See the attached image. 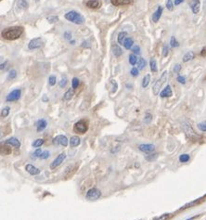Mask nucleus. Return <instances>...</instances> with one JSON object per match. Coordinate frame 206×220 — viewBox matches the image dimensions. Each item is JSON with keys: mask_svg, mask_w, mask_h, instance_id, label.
I'll list each match as a JSON object with an SVG mask.
<instances>
[{"mask_svg": "<svg viewBox=\"0 0 206 220\" xmlns=\"http://www.w3.org/2000/svg\"><path fill=\"white\" fill-rule=\"evenodd\" d=\"M23 34V27L12 26L6 28L2 31V37L6 40H16Z\"/></svg>", "mask_w": 206, "mask_h": 220, "instance_id": "nucleus-1", "label": "nucleus"}, {"mask_svg": "<svg viewBox=\"0 0 206 220\" xmlns=\"http://www.w3.org/2000/svg\"><path fill=\"white\" fill-rule=\"evenodd\" d=\"M64 17H65V19L68 20L69 21L74 22V23H75V24H83L84 21H85L84 17H83L80 13H78V12H76V11H74V10L67 12V13L64 15Z\"/></svg>", "mask_w": 206, "mask_h": 220, "instance_id": "nucleus-2", "label": "nucleus"}, {"mask_svg": "<svg viewBox=\"0 0 206 220\" xmlns=\"http://www.w3.org/2000/svg\"><path fill=\"white\" fill-rule=\"evenodd\" d=\"M167 77H168V73H167V71H164L162 74L161 77L155 82V84L152 87V91H153V94L155 96H157L158 94H160V90H161L162 85L167 81Z\"/></svg>", "mask_w": 206, "mask_h": 220, "instance_id": "nucleus-3", "label": "nucleus"}, {"mask_svg": "<svg viewBox=\"0 0 206 220\" xmlns=\"http://www.w3.org/2000/svg\"><path fill=\"white\" fill-rule=\"evenodd\" d=\"M182 128H183L184 132L186 133V135L188 136V138H189L191 139H195V138H199V136L195 133V131L193 130V128L191 127V124L189 122L185 121L182 123Z\"/></svg>", "mask_w": 206, "mask_h": 220, "instance_id": "nucleus-4", "label": "nucleus"}, {"mask_svg": "<svg viewBox=\"0 0 206 220\" xmlns=\"http://www.w3.org/2000/svg\"><path fill=\"white\" fill-rule=\"evenodd\" d=\"M88 129V125L87 123L84 120H80L78 122H76L74 125V130L75 133H79V134H85Z\"/></svg>", "mask_w": 206, "mask_h": 220, "instance_id": "nucleus-5", "label": "nucleus"}, {"mask_svg": "<svg viewBox=\"0 0 206 220\" xmlns=\"http://www.w3.org/2000/svg\"><path fill=\"white\" fill-rule=\"evenodd\" d=\"M100 196H101V192L97 188H90V190L86 194V198L87 200H90V201H96V200L99 199Z\"/></svg>", "mask_w": 206, "mask_h": 220, "instance_id": "nucleus-6", "label": "nucleus"}, {"mask_svg": "<svg viewBox=\"0 0 206 220\" xmlns=\"http://www.w3.org/2000/svg\"><path fill=\"white\" fill-rule=\"evenodd\" d=\"M21 89H19V88L14 89V90H12V91L9 94V95L7 96L6 101H9V102L16 101H18V100L21 98Z\"/></svg>", "mask_w": 206, "mask_h": 220, "instance_id": "nucleus-7", "label": "nucleus"}, {"mask_svg": "<svg viewBox=\"0 0 206 220\" xmlns=\"http://www.w3.org/2000/svg\"><path fill=\"white\" fill-rule=\"evenodd\" d=\"M65 159H66V153H65V152H61L60 154H59V155L56 157V158L54 159V161L51 163L50 168H51V169H54V168L59 166V165L63 163V161H64Z\"/></svg>", "mask_w": 206, "mask_h": 220, "instance_id": "nucleus-8", "label": "nucleus"}, {"mask_svg": "<svg viewBox=\"0 0 206 220\" xmlns=\"http://www.w3.org/2000/svg\"><path fill=\"white\" fill-rule=\"evenodd\" d=\"M68 143H69L68 138H66V136H63V135H59L53 138V144L55 145H61L63 147H67Z\"/></svg>", "mask_w": 206, "mask_h": 220, "instance_id": "nucleus-9", "label": "nucleus"}, {"mask_svg": "<svg viewBox=\"0 0 206 220\" xmlns=\"http://www.w3.org/2000/svg\"><path fill=\"white\" fill-rule=\"evenodd\" d=\"M41 46H42V38H41V37L33 38V39H32V40L29 42V44H28L29 49H36V48L41 47Z\"/></svg>", "mask_w": 206, "mask_h": 220, "instance_id": "nucleus-10", "label": "nucleus"}, {"mask_svg": "<svg viewBox=\"0 0 206 220\" xmlns=\"http://www.w3.org/2000/svg\"><path fill=\"white\" fill-rule=\"evenodd\" d=\"M189 7L191 9V11L193 12V14H198L200 9V0H189Z\"/></svg>", "mask_w": 206, "mask_h": 220, "instance_id": "nucleus-11", "label": "nucleus"}, {"mask_svg": "<svg viewBox=\"0 0 206 220\" xmlns=\"http://www.w3.org/2000/svg\"><path fill=\"white\" fill-rule=\"evenodd\" d=\"M139 150L146 153H151L155 150V146L153 144H140L139 146Z\"/></svg>", "mask_w": 206, "mask_h": 220, "instance_id": "nucleus-12", "label": "nucleus"}, {"mask_svg": "<svg viewBox=\"0 0 206 220\" xmlns=\"http://www.w3.org/2000/svg\"><path fill=\"white\" fill-rule=\"evenodd\" d=\"M173 96V92H172V88L170 85H167L162 91L160 92V97L161 98H170Z\"/></svg>", "mask_w": 206, "mask_h": 220, "instance_id": "nucleus-13", "label": "nucleus"}, {"mask_svg": "<svg viewBox=\"0 0 206 220\" xmlns=\"http://www.w3.org/2000/svg\"><path fill=\"white\" fill-rule=\"evenodd\" d=\"M25 170L32 176H36V175H39L40 174V170L38 168H36V166H33L32 165H26L25 166Z\"/></svg>", "mask_w": 206, "mask_h": 220, "instance_id": "nucleus-14", "label": "nucleus"}, {"mask_svg": "<svg viewBox=\"0 0 206 220\" xmlns=\"http://www.w3.org/2000/svg\"><path fill=\"white\" fill-rule=\"evenodd\" d=\"M162 11H163V8L162 7V6H159L158 7V9H156V11L152 14V21L153 22H158L159 21V20L161 19V17H162Z\"/></svg>", "mask_w": 206, "mask_h": 220, "instance_id": "nucleus-15", "label": "nucleus"}, {"mask_svg": "<svg viewBox=\"0 0 206 220\" xmlns=\"http://www.w3.org/2000/svg\"><path fill=\"white\" fill-rule=\"evenodd\" d=\"M5 144H6V145L12 146V147H14V148H16V149H19V148L21 147V141H20L18 138H10L7 139V140L5 141Z\"/></svg>", "mask_w": 206, "mask_h": 220, "instance_id": "nucleus-16", "label": "nucleus"}, {"mask_svg": "<svg viewBox=\"0 0 206 220\" xmlns=\"http://www.w3.org/2000/svg\"><path fill=\"white\" fill-rule=\"evenodd\" d=\"M111 2L115 7H122L130 5L132 3V0H111Z\"/></svg>", "mask_w": 206, "mask_h": 220, "instance_id": "nucleus-17", "label": "nucleus"}, {"mask_svg": "<svg viewBox=\"0 0 206 220\" xmlns=\"http://www.w3.org/2000/svg\"><path fill=\"white\" fill-rule=\"evenodd\" d=\"M48 125V123L45 119H41V120H38L36 123V130L37 132H41L43 131Z\"/></svg>", "mask_w": 206, "mask_h": 220, "instance_id": "nucleus-18", "label": "nucleus"}, {"mask_svg": "<svg viewBox=\"0 0 206 220\" xmlns=\"http://www.w3.org/2000/svg\"><path fill=\"white\" fill-rule=\"evenodd\" d=\"M100 6H101V2L99 0H88L86 2V7L89 9H98Z\"/></svg>", "mask_w": 206, "mask_h": 220, "instance_id": "nucleus-19", "label": "nucleus"}, {"mask_svg": "<svg viewBox=\"0 0 206 220\" xmlns=\"http://www.w3.org/2000/svg\"><path fill=\"white\" fill-rule=\"evenodd\" d=\"M80 143H81V139H80V138L78 136H73L71 138V139H70V146L72 148L80 145Z\"/></svg>", "mask_w": 206, "mask_h": 220, "instance_id": "nucleus-20", "label": "nucleus"}, {"mask_svg": "<svg viewBox=\"0 0 206 220\" xmlns=\"http://www.w3.org/2000/svg\"><path fill=\"white\" fill-rule=\"evenodd\" d=\"M74 95V90H73V89H69V90H67V91L65 92L64 96H63V100H64V101H71V100L73 99Z\"/></svg>", "mask_w": 206, "mask_h": 220, "instance_id": "nucleus-21", "label": "nucleus"}, {"mask_svg": "<svg viewBox=\"0 0 206 220\" xmlns=\"http://www.w3.org/2000/svg\"><path fill=\"white\" fill-rule=\"evenodd\" d=\"M136 63H137V69H139V70H143L146 67V65H147V61L143 58H139V59H137Z\"/></svg>", "mask_w": 206, "mask_h": 220, "instance_id": "nucleus-22", "label": "nucleus"}, {"mask_svg": "<svg viewBox=\"0 0 206 220\" xmlns=\"http://www.w3.org/2000/svg\"><path fill=\"white\" fill-rule=\"evenodd\" d=\"M194 57H195V54H194V52L193 51H189V52H187L185 55H184V57H183V62H188V61H189V60H191V59H194Z\"/></svg>", "mask_w": 206, "mask_h": 220, "instance_id": "nucleus-23", "label": "nucleus"}, {"mask_svg": "<svg viewBox=\"0 0 206 220\" xmlns=\"http://www.w3.org/2000/svg\"><path fill=\"white\" fill-rule=\"evenodd\" d=\"M150 66H151V71L152 73H157L158 72V68H157V61L155 59L151 58L150 60Z\"/></svg>", "mask_w": 206, "mask_h": 220, "instance_id": "nucleus-24", "label": "nucleus"}, {"mask_svg": "<svg viewBox=\"0 0 206 220\" xmlns=\"http://www.w3.org/2000/svg\"><path fill=\"white\" fill-rule=\"evenodd\" d=\"M133 44H134V40H133V38H131V37H127V38L124 40V47L126 49H130V48L133 47Z\"/></svg>", "mask_w": 206, "mask_h": 220, "instance_id": "nucleus-25", "label": "nucleus"}, {"mask_svg": "<svg viewBox=\"0 0 206 220\" xmlns=\"http://www.w3.org/2000/svg\"><path fill=\"white\" fill-rule=\"evenodd\" d=\"M127 36V33L126 32H121L119 35H118V43L120 44V45H124V40L127 38L126 37Z\"/></svg>", "mask_w": 206, "mask_h": 220, "instance_id": "nucleus-26", "label": "nucleus"}, {"mask_svg": "<svg viewBox=\"0 0 206 220\" xmlns=\"http://www.w3.org/2000/svg\"><path fill=\"white\" fill-rule=\"evenodd\" d=\"M113 54L115 57H120L123 54V50L121 49V47L118 45H114L113 47Z\"/></svg>", "mask_w": 206, "mask_h": 220, "instance_id": "nucleus-27", "label": "nucleus"}, {"mask_svg": "<svg viewBox=\"0 0 206 220\" xmlns=\"http://www.w3.org/2000/svg\"><path fill=\"white\" fill-rule=\"evenodd\" d=\"M17 7L21 9H25L28 8V3H27V1H25V0H18Z\"/></svg>", "mask_w": 206, "mask_h": 220, "instance_id": "nucleus-28", "label": "nucleus"}, {"mask_svg": "<svg viewBox=\"0 0 206 220\" xmlns=\"http://www.w3.org/2000/svg\"><path fill=\"white\" fill-rule=\"evenodd\" d=\"M157 158H158V154L157 153H150V154L145 156V160H147L148 162H153Z\"/></svg>", "mask_w": 206, "mask_h": 220, "instance_id": "nucleus-29", "label": "nucleus"}, {"mask_svg": "<svg viewBox=\"0 0 206 220\" xmlns=\"http://www.w3.org/2000/svg\"><path fill=\"white\" fill-rule=\"evenodd\" d=\"M170 46H171V47H173V48H176V47H179V42L177 40V38H176L175 36H171Z\"/></svg>", "mask_w": 206, "mask_h": 220, "instance_id": "nucleus-30", "label": "nucleus"}, {"mask_svg": "<svg viewBox=\"0 0 206 220\" xmlns=\"http://www.w3.org/2000/svg\"><path fill=\"white\" fill-rule=\"evenodd\" d=\"M190 159V156L187 153H184V154H181L179 156V162L180 163H188Z\"/></svg>", "mask_w": 206, "mask_h": 220, "instance_id": "nucleus-31", "label": "nucleus"}, {"mask_svg": "<svg viewBox=\"0 0 206 220\" xmlns=\"http://www.w3.org/2000/svg\"><path fill=\"white\" fill-rule=\"evenodd\" d=\"M44 143H45V140H44L43 138H38V139L34 140V141L32 142V146L33 148H38V147H41Z\"/></svg>", "mask_w": 206, "mask_h": 220, "instance_id": "nucleus-32", "label": "nucleus"}, {"mask_svg": "<svg viewBox=\"0 0 206 220\" xmlns=\"http://www.w3.org/2000/svg\"><path fill=\"white\" fill-rule=\"evenodd\" d=\"M150 81H151V75L150 74H146L143 78V81H142V87L143 88H146L149 84H150Z\"/></svg>", "mask_w": 206, "mask_h": 220, "instance_id": "nucleus-33", "label": "nucleus"}, {"mask_svg": "<svg viewBox=\"0 0 206 220\" xmlns=\"http://www.w3.org/2000/svg\"><path fill=\"white\" fill-rule=\"evenodd\" d=\"M197 127L199 128V130H200L201 132H206V121H203L201 123H199L197 124Z\"/></svg>", "mask_w": 206, "mask_h": 220, "instance_id": "nucleus-34", "label": "nucleus"}, {"mask_svg": "<svg viewBox=\"0 0 206 220\" xmlns=\"http://www.w3.org/2000/svg\"><path fill=\"white\" fill-rule=\"evenodd\" d=\"M42 150H41V149H37V150H36L33 151V153L32 154V158H33V159H36V158H40V156H41V154H42Z\"/></svg>", "mask_w": 206, "mask_h": 220, "instance_id": "nucleus-35", "label": "nucleus"}, {"mask_svg": "<svg viewBox=\"0 0 206 220\" xmlns=\"http://www.w3.org/2000/svg\"><path fill=\"white\" fill-rule=\"evenodd\" d=\"M136 61H137V58L135 54H131L129 55V63L131 65H135L136 64Z\"/></svg>", "mask_w": 206, "mask_h": 220, "instance_id": "nucleus-36", "label": "nucleus"}, {"mask_svg": "<svg viewBox=\"0 0 206 220\" xmlns=\"http://www.w3.org/2000/svg\"><path fill=\"white\" fill-rule=\"evenodd\" d=\"M174 2H173V0H166V9L170 11H172L174 9Z\"/></svg>", "mask_w": 206, "mask_h": 220, "instance_id": "nucleus-37", "label": "nucleus"}, {"mask_svg": "<svg viewBox=\"0 0 206 220\" xmlns=\"http://www.w3.org/2000/svg\"><path fill=\"white\" fill-rule=\"evenodd\" d=\"M10 108L9 106L3 108V110H2V112H1V116L4 117V118L7 117V116L10 114Z\"/></svg>", "mask_w": 206, "mask_h": 220, "instance_id": "nucleus-38", "label": "nucleus"}, {"mask_svg": "<svg viewBox=\"0 0 206 220\" xmlns=\"http://www.w3.org/2000/svg\"><path fill=\"white\" fill-rule=\"evenodd\" d=\"M79 79L76 78V77H74L73 78V81H72V86H73V89H76L78 86H79Z\"/></svg>", "mask_w": 206, "mask_h": 220, "instance_id": "nucleus-39", "label": "nucleus"}, {"mask_svg": "<svg viewBox=\"0 0 206 220\" xmlns=\"http://www.w3.org/2000/svg\"><path fill=\"white\" fill-rule=\"evenodd\" d=\"M56 81H57L56 76H54V75H50V76H49V78H48V84H49V85H51V86L55 85H56Z\"/></svg>", "mask_w": 206, "mask_h": 220, "instance_id": "nucleus-40", "label": "nucleus"}, {"mask_svg": "<svg viewBox=\"0 0 206 220\" xmlns=\"http://www.w3.org/2000/svg\"><path fill=\"white\" fill-rule=\"evenodd\" d=\"M151 120H152V115H151L150 112H147V113L145 114L144 122H145L146 123H150L151 122Z\"/></svg>", "mask_w": 206, "mask_h": 220, "instance_id": "nucleus-41", "label": "nucleus"}, {"mask_svg": "<svg viewBox=\"0 0 206 220\" xmlns=\"http://www.w3.org/2000/svg\"><path fill=\"white\" fill-rule=\"evenodd\" d=\"M169 217H170V214H162L159 217L154 218L153 220H168Z\"/></svg>", "mask_w": 206, "mask_h": 220, "instance_id": "nucleus-42", "label": "nucleus"}, {"mask_svg": "<svg viewBox=\"0 0 206 220\" xmlns=\"http://www.w3.org/2000/svg\"><path fill=\"white\" fill-rule=\"evenodd\" d=\"M49 155H50L49 151H48V150H45V151L42 152V154H41V156H40V158H41L42 160H45V159H48V158Z\"/></svg>", "mask_w": 206, "mask_h": 220, "instance_id": "nucleus-43", "label": "nucleus"}, {"mask_svg": "<svg viewBox=\"0 0 206 220\" xmlns=\"http://www.w3.org/2000/svg\"><path fill=\"white\" fill-rule=\"evenodd\" d=\"M168 54H169V47H168L167 45H164L163 47H162V56L165 58V57L168 56Z\"/></svg>", "mask_w": 206, "mask_h": 220, "instance_id": "nucleus-44", "label": "nucleus"}, {"mask_svg": "<svg viewBox=\"0 0 206 220\" xmlns=\"http://www.w3.org/2000/svg\"><path fill=\"white\" fill-rule=\"evenodd\" d=\"M177 81L178 83L182 84V85H185V84H186V77L183 76V75H178V76L177 77Z\"/></svg>", "mask_w": 206, "mask_h": 220, "instance_id": "nucleus-45", "label": "nucleus"}, {"mask_svg": "<svg viewBox=\"0 0 206 220\" xmlns=\"http://www.w3.org/2000/svg\"><path fill=\"white\" fill-rule=\"evenodd\" d=\"M47 20H48L50 23H54V22H56V21H59V18H58L57 16H50V17H48Z\"/></svg>", "mask_w": 206, "mask_h": 220, "instance_id": "nucleus-46", "label": "nucleus"}, {"mask_svg": "<svg viewBox=\"0 0 206 220\" xmlns=\"http://www.w3.org/2000/svg\"><path fill=\"white\" fill-rule=\"evenodd\" d=\"M181 69H182L181 64L177 63V64H176V65L174 66V73H175V74H179L180 71H181Z\"/></svg>", "mask_w": 206, "mask_h": 220, "instance_id": "nucleus-47", "label": "nucleus"}, {"mask_svg": "<svg viewBox=\"0 0 206 220\" xmlns=\"http://www.w3.org/2000/svg\"><path fill=\"white\" fill-rule=\"evenodd\" d=\"M139 70L137 69V68H133L132 70H131V72H130V74H131V75L132 76H134V77H135V76H137L139 74Z\"/></svg>", "mask_w": 206, "mask_h": 220, "instance_id": "nucleus-48", "label": "nucleus"}, {"mask_svg": "<svg viewBox=\"0 0 206 220\" xmlns=\"http://www.w3.org/2000/svg\"><path fill=\"white\" fill-rule=\"evenodd\" d=\"M17 76V72L16 70H11L9 74V79H14Z\"/></svg>", "mask_w": 206, "mask_h": 220, "instance_id": "nucleus-49", "label": "nucleus"}, {"mask_svg": "<svg viewBox=\"0 0 206 220\" xmlns=\"http://www.w3.org/2000/svg\"><path fill=\"white\" fill-rule=\"evenodd\" d=\"M59 86H60L61 88H62V87H65L66 85H67V78H66V77H63V78L59 81Z\"/></svg>", "mask_w": 206, "mask_h": 220, "instance_id": "nucleus-50", "label": "nucleus"}, {"mask_svg": "<svg viewBox=\"0 0 206 220\" xmlns=\"http://www.w3.org/2000/svg\"><path fill=\"white\" fill-rule=\"evenodd\" d=\"M131 50L135 53V54H140V47L139 46H134Z\"/></svg>", "mask_w": 206, "mask_h": 220, "instance_id": "nucleus-51", "label": "nucleus"}, {"mask_svg": "<svg viewBox=\"0 0 206 220\" xmlns=\"http://www.w3.org/2000/svg\"><path fill=\"white\" fill-rule=\"evenodd\" d=\"M201 199H198L197 201H195V202H192V203H188V204H186L183 208H189V207H190V206H192V205H195L196 203H198L200 201Z\"/></svg>", "mask_w": 206, "mask_h": 220, "instance_id": "nucleus-52", "label": "nucleus"}, {"mask_svg": "<svg viewBox=\"0 0 206 220\" xmlns=\"http://www.w3.org/2000/svg\"><path fill=\"white\" fill-rule=\"evenodd\" d=\"M1 150H5V151H4V154H10V153H11V149L10 148H9V147H7V146H5V147H2V149ZM3 152V151H2Z\"/></svg>", "mask_w": 206, "mask_h": 220, "instance_id": "nucleus-53", "label": "nucleus"}, {"mask_svg": "<svg viewBox=\"0 0 206 220\" xmlns=\"http://www.w3.org/2000/svg\"><path fill=\"white\" fill-rule=\"evenodd\" d=\"M112 84L113 85V93H115L116 92V90H117V87H118V85H117V83L115 82V81H112Z\"/></svg>", "mask_w": 206, "mask_h": 220, "instance_id": "nucleus-54", "label": "nucleus"}, {"mask_svg": "<svg viewBox=\"0 0 206 220\" xmlns=\"http://www.w3.org/2000/svg\"><path fill=\"white\" fill-rule=\"evenodd\" d=\"M64 36H65V38L68 39V40H71V39H72V35H71L70 33L66 32V33L64 34Z\"/></svg>", "mask_w": 206, "mask_h": 220, "instance_id": "nucleus-55", "label": "nucleus"}, {"mask_svg": "<svg viewBox=\"0 0 206 220\" xmlns=\"http://www.w3.org/2000/svg\"><path fill=\"white\" fill-rule=\"evenodd\" d=\"M183 2H184V0H175L174 4H175V6H178V5H180L181 3H183Z\"/></svg>", "mask_w": 206, "mask_h": 220, "instance_id": "nucleus-56", "label": "nucleus"}, {"mask_svg": "<svg viewBox=\"0 0 206 220\" xmlns=\"http://www.w3.org/2000/svg\"><path fill=\"white\" fill-rule=\"evenodd\" d=\"M200 55H201L202 57L206 56V47H204L202 48V50H201V52H200Z\"/></svg>", "mask_w": 206, "mask_h": 220, "instance_id": "nucleus-57", "label": "nucleus"}, {"mask_svg": "<svg viewBox=\"0 0 206 220\" xmlns=\"http://www.w3.org/2000/svg\"><path fill=\"white\" fill-rule=\"evenodd\" d=\"M6 63H7V61L5 62V63H2V64H1V70H3V69L5 68V65H6Z\"/></svg>", "mask_w": 206, "mask_h": 220, "instance_id": "nucleus-58", "label": "nucleus"}, {"mask_svg": "<svg viewBox=\"0 0 206 220\" xmlns=\"http://www.w3.org/2000/svg\"><path fill=\"white\" fill-rule=\"evenodd\" d=\"M43 101H48V99H47L46 97H44V99H43Z\"/></svg>", "mask_w": 206, "mask_h": 220, "instance_id": "nucleus-59", "label": "nucleus"}, {"mask_svg": "<svg viewBox=\"0 0 206 220\" xmlns=\"http://www.w3.org/2000/svg\"><path fill=\"white\" fill-rule=\"evenodd\" d=\"M195 217H190V218H189V219H187V220H193Z\"/></svg>", "mask_w": 206, "mask_h": 220, "instance_id": "nucleus-60", "label": "nucleus"}, {"mask_svg": "<svg viewBox=\"0 0 206 220\" xmlns=\"http://www.w3.org/2000/svg\"><path fill=\"white\" fill-rule=\"evenodd\" d=\"M36 1H39V0H36Z\"/></svg>", "mask_w": 206, "mask_h": 220, "instance_id": "nucleus-61", "label": "nucleus"}]
</instances>
